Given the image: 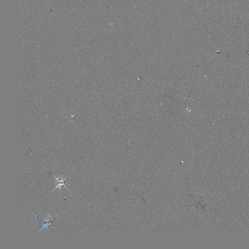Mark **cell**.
<instances>
[{
	"mask_svg": "<svg viewBox=\"0 0 249 249\" xmlns=\"http://www.w3.org/2000/svg\"><path fill=\"white\" fill-rule=\"evenodd\" d=\"M44 221H45V224H43V227L40 229V230H42L44 228H48V226H51V224H52L53 221V218H51V216H46L45 217L43 218Z\"/></svg>",
	"mask_w": 249,
	"mask_h": 249,
	"instance_id": "6da1fadb",
	"label": "cell"
},
{
	"mask_svg": "<svg viewBox=\"0 0 249 249\" xmlns=\"http://www.w3.org/2000/svg\"><path fill=\"white\" fill-rule=\"evenodd\" d=\"M56 178V181H58L57 183V186H56V187L54 188V190H56V188H61V187H65V180L64 179H61V178L60 177H55Z\"/></svg>",
	"mask_w": 249,
	"mask_h": 249,
	"instance_id": "7a4b0ae2",
	"label": "cell"
}]
</instances>
